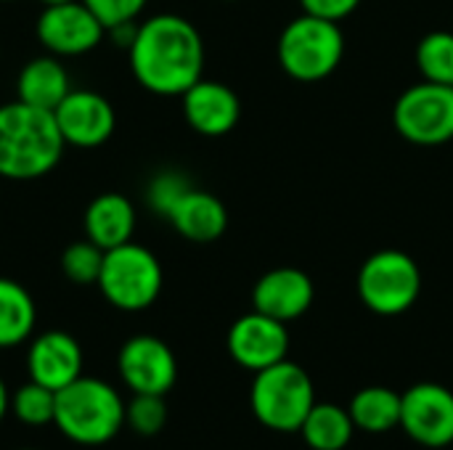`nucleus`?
Returning <instances> with one entry per match:
<instances>
[{
  "label": "nucleus",
  "instance_id": "nucleus-1",
  "mask_svg": "<svg viewBox=\"0 0 453 450\" xmlns=\"http://www.w3.org/2000/svg\"><path fill=\"white\" fill-rule=\"evenodd\" d=\"M127 58L141 88L154 95H183L202 80L204 42L188 19L157 13L138 24Z\"/></svg>",
  "mask_w": 453,
  "mask_h": 450
},
{
  "label": "nucleus",
  "instance_id": "nucleus-2",
  "mask_svg": "<svg viewBox=\"0 0 453 450\" xmlns=\"http://www.w3.org/2000/svg\"><path fill=\"white\" fill-rule=\"evenodd\" d=\"M64 149L53 111L21 101L0 106V178L37 180L56 170Z\"/></svg>",
  "mask_w": 453,
  "mask_h": 450
},
{
  "label": "nucleus",
  "instance_id": "nucleus-3",
  "mask_svg": "<svg viewBox=\"0 0 453 450\" xmlns=\"http://www.w3.org/2000/svg\"><path fill=\"white\" fill-rule=\"evenodd\" d=\"M125 406L127 403L109 382L82 374L56 393L53 424L77 446H106L125 427Z\"/></svg>",
  "mask_w": 453,
  "mask_h": 450
},
{
  "label": "nucleus",
  "instance_id": "nucleus-4",
  "mask_svg": "<svg viewBox=\"0 0 453 450\" xmlns=\"http://www.w3.org/2000/svg\"><path fill=\"white\" fill-rule=\"evenodd\" d=\"M255 419L273 432H300L316 406V387L308 371L292 361H279L255 374L250 390Z\"/></svg>",
  "mask_w": 453,
  "mask_h": 450
},
{
  "label": "nucleus",
  "instance_id": "nucleus-5",
  "mask_svg": "<svg viewBox=\"0 0 453 450\" xmlns=\"http://www.w3.org/2000/svg\"><path fill=\"white\" fill-rule=\"evenodd\" d=\"M345 56V34L340 21L303 13L289 21L279 37V64L300 82L329 77Z\"/></svg>",
  "mask_w": 453,
  "mask_h": 450
},
{
  "label": "nucleus",
  "instance_id": "nucleus-6",
  "mask_svg": "<svg viewBox=\"0 0 453 450\" xmlns=\"http://www.w3.org/2000/svg\"><path fill=\"white\" fill-rule=\"evenodd\" d=\"M165 276L157 255L135 241L106 249L98 289L109 305L125 313L146 310L157 302Z\"/></svg>",
  "mask_w": 453,
  "mask_h": 450
},
{
  "label": "nucleus",
  "instance_id": "nucleus-7",
  "mask_svg": "<svg viewBox=\"0 0 453 450\" xmlns=\"http://www.w3.org/2000/svg\"><path fill=\"white\" fill-rule=\"evenodd\" d=\"M422 292V273L411 255L382 249L358 271V297L377 316H401L411 310Z\"/></svg>",
  "mask_w": 453,
  "mask_h": 450
},
{
  "label": "nucleus",
  "instance_id": "nucleus-8",
  "mask_svg": "<svg viewBox=\"0 0 453 450\" xmlns=\"http://www.w3.org/2000/svg\"><path fill=\"white\" fill-rule=\"evenodd\" d=\"M395 130L417 146H441L453 138V85L419 82L403 90L393 109Z\"/></svg>",
  "mask_w": 453,
  "mask_h": 450
},
{
  "label": "nucleus",
  "instance_id": "nucleus-9",
  "mask_svg": "<svg viewBox=\"0 0 453 450\" xmlns=\"http://www.w3.org/2000/svg\"><path fill=\"white\" fill-rule=\"evenodd\" d=\"M35 32L40 45L58 58L85 56L96 50L106 37V27L82 0L42 8Z\"/></svg>",
  "mask_w": 453,
  "mask_h": 450
},
{
  "label": "nucleus",
  "instance_id": "nucleus-10",
  "mask_svg": "<svg viewBox=\"0 0 453 450\" xmlns=\"http://www.w3.org/2000/svg\"><path fill=\"white\" fill-rule=\"evenodd\" d=\"M401 430L425 448L453 443V393L435 382H419L401 395Z\"/></svg>",
  "mask_w": 453,
  "mask_h": 450
},
{
  "label": "nucleus",
  "instance_id": "nucleus-11",
  "mask_svg": "<svg viewBox=\"0 0 453 450\" xmlns=\"http://www.w3.org/2000/svg\"><path fill=\"white\" fill-rule=\"evenodd\" d=\"M117 371L133 395H167L178 379V361L167 342L138 334L119 347Z\"/></svg>",
  "mask_w": 453,
  "mask_h": 450
},
{
  "label": "nucleus",
  "instance_id": "nucleus-12",
  "mask_svg": "<svg viewBox=\"0 0 453 450\" xmlns=\"http://www.w3.org/2000/svg\"><path fill=\"white\" fill-rule=\"evenodd\" d=\"M56 125L66 146L98 149L104 146L117 127V114L109 98L96 90H69V95L53 109Z\"/></svg>",
  "mask_w": 453,
  "mask_h": 450
},
{
  "label": "nucleus",
  "instance_id": "nucleus-13",
  "mask_svg": "<svg viewBox=\"0 0 453 450\" xmlns=\"http://www.w3.org/2000/svg\"><path fill=\"white\" fill-rule=\"evenodd\" d=\"M228 353L242 369L255 374L279 361H287L289 353L287 324L252 310L234 321L228 332Z\"/></svg>",
  "mask_w": 453,
  "mask_h": 450
},
{
  "label": "nucleus",
  "instance_id": "nucleus-14",
  "mask_svg": "<svg viewBox=\"0 0 453 450\" xmlns=\"http://www.w3.org/2000/svg\"><path fill=\"white\" fill-rule=\"evenodd\" d=\"M27 371L32 382L58 393L82 377V347L66 332H42L29 345Z\"/></svg>",
  "mask_w": 453,
  "mask_h": 450
},
{
  "label": "nucleus",
  "instance_id": "nucleus-15",
  "mask_svg": "<svg viewBox=\"0 0 453 450\" xmlns=\"http://www.w3.org/2000/svg\"><path fill=\"white\" fill-rule=\"evenodd\" d=\"M316 289L305 271L300 268H276L260 276L252 289V308L263 316H271L281 324H289L308 313L313 305Z\"/></svg>",
  "mask_w": 453,
  "mask_h": 450
},
{
  "label": "nucleus",
  "instance_id": "nucleus-16",
  "mask_svg": "<svg viewBox=\"0 0 453 450\" xmlns=\"http://www.w3.org/2000/svg\"><path fill=\"white\" fill-rule=\"evenodd\" d=\"M183 117L199 135L220 138L231 133L242 117V101L239 95L215 80H199L194 82L183 95Z\"/></svg>",
  "mask_w": 453,
  "mask_h": 450
},
{
  "label": "nucleus",
  "instance_id": "nucleus-17",
  "mask_svg": "<svg viewBox=\"0 0 453 450\" xmlns=\"http://www.w3.org/2000/svg\"><path fill=\"white\" fill-rule=\"evenodd\" d=\"M170 225L194 244H210L218 241L226 228H228V212L226 204L210 194V191H199V188H188L180 202L170 210L167 215Z\"/></svg>",
  "mask_w": 453,
  "mask_h": 450
},
{
  "label": "nucleus",
  "instance_id": "nucleus-18",
  "mask_svg": "<svg viewBox=\"0 0 453 450\" xmlns=\"http://www.w3.org/2000/svg\"><path fill=\"white\" fill-rule=\"evenodd\" d=\"M82 225H85V239H90L93 244H98L104 252L114 249L119 244L133 241V231H135V210L133 202L122 194H98L85 215H82Z\"/></svg>",
  "mask_w": 453,
  "mask_h": 450
},
{
  "label": "nucleus",
  "instance_id": "nucleus-19",
  "mask_svg": "<svg viewBox=\"0 0 453 450\" xmlns=\"http://www.w3.org/2000/svg\"><path fill=\"white\" fill-rule=\"evenodd\" d=\"M69 90H72L69 72L61 64V58L53 53L29 58L16 77V101L37 109L53 111L69 95Z\"/></svg>",
  "mask_w": 453,
  "mask_h": 450
},
{
  "label": "nucleus",
  "instance_id": "nucleus-20",
  "mask_svg": "<svg viewBox=\"0 0 453 450\" xmlns=\"http://www.w3.org/2000/svg\"><path fill=\"white\" fill-rule=\"evenodd\" d=\"M37 324V308L32 294L11 281L0 278V350L27 342Z\"/></svg>",
  "mask_w": 453,
  "mask_h": 450
},
{
  "label": "nucleus",
  "instance_id": "nucleus-21",
  "mask_svg": "<svg viewBox=\"0 0 453 450\" xmlns=\"http://www.w3.org/2000/svg\"><path fill=\"white\" fill-rule=\"evenodd\" d=\"M300 435L311 450H345L356 435L348 408L334 403H316L305 416Z\"/></svg>",
  "mask_w": 453,
  "mask_h": 450
},
{
  "label": "nucleus",
  "instance_id": "nucleus-22",
  "mask_svg": "<svg viewBox=\"0 0 453 450\" xmlns=\"http://www.w3.org/2000/svg\"><path fill=\"white\" fill-rule=\"evenodd\" d=\"M348 414L356 430L382 435L401 427V395L390 387H364L353 395Z\"/></svg>",
  "mask_w": 453,
  "mask_h": 450
},
{
  "label": "nucleus",
  "instance_id": "nucleus-23",
  "mask_svg": "<svg viewBox=\"0 0 453 450\" xmlns=\"http://www.w3.org/2000/svg\"><path fill=\"white\" fill-rule=\"evenodd\" d=\"M417 64L425 80L453 85V32H430L417 45Z\"/></svg>",
  "mask_w": 453,
  "mask_h": 450
},
{
  "label": "nucleus",
  "instance_id": "nucleus-24",
  "mask_svg": "<svg viewBox=\"0 0 453 450\" xmlns=\"http://www.w3.org/2000/svg\"><path fill=\"white\" fill-rule=\"evenodd\" d=\"M11 411L27 427L53 424V419H56V393L50 387H42V385L29 379L27 385H21L11 395Z\"/></svg>",
  "mask_w": 453,
  "mask_h": 450
},
{
  "label": "nucleus",
  "instance_id": "nucleus-25",
  "mask_svg": "<svg viewBox=\"0 0 453 450\" xmlns=\"http://www.w3.org/2000/svg\"><path fill=\"white\" fill-rule=\"evenodd\" d=\"M104 255L106 252L98 244H93L90 239L74 241L61 255V271L72 284H80V286L98 284V276L104 268Z\"/></svg>",
  "mask_w": 453,
  "mask_h": 450
},
{
  "label": "nucleus",
  "instance_id": "nucleus-26",
  "mask_svg": "<svg viewBox=\"0 0 453 450\" xmlns=\"http://www.w3.org/2000/svg\"><path fill=\"white\" fill-rule=\"evenodd\" d=\"M125 424L138 438H157L167 424L165 395H133V400L125 406Z\"/></svg>",
  "mask_w": 453,
  "mask_h": 450
},
{
  "label": "nucleus",
  "instance_id": "nucleus-27",
  "mask_svg": "<svg viewBox=\"0 0 453 450\" xmlns=\"http://www.w3.org/2000/svg\"><path fill=\"white\" fill-rule=\"evenodd\" d=\"M191 188L188 178L175 172V170H162L159 175H154L149 180V188H146V202L149 207L167 220L170 210L180 202V196Z\"/></svg>",
  "mask_w": 453,
  "mask_h": 450
},
{
  "label": "nucleus",
  "instance_id": "nucleus-28",
  "mask_svg": "<svg viewBox=\"0 0 453 450\" xmlns=\"http://www.w3.org/2000/svg\"><path fill=\"white\" fill-rule=\"evenodd\" d=\"M82 3L101 19L106 29H111L117 24L135 21L149 0H82Z\"/></svg>",
  "mask_w": 453,
  "mask_h": 450
},
{
  "label": "nucleus",
  "instance_id": "nucleus-29",
  "mask_svg": "<svg viewBox=\"0 0 453 450\" xmlns=\"http://www.w3.org/2000/svg\"><path fill=\"white\" fill-rule=\"evenodd\" d=\"M300 5L303 13L321 16L329 21H342L361 5V0H300Z\"/></svg>",
  "mask_w": 453,
  "mask_h": 450
},
{
  "label": "nucleus",
  "instance_id": "nucleus-30",
  "mask_svg": "<svg viewBox=\"0 0 453 450\" xmlns=\"http://www.w3.org/2000/svg\"><path fill=\"white\" fill-rule=\"evenodd\" d=\"M8 408H11V393H8V387H5V382L0 379V422L5 419V414H8Z\"/></svg>",
  "mask_w": 453,
  "mask_h": 450
},
{
  "label": "nucleus",
  "instance_id": "nucleus-31",
  "mask_svg": "<svg viewBox=\"0 0 453 450\" xmlns=\"http://www.w3.org/2000/svg\"><path fill=\"white\" fill-rule=\"evenodd\" d=\"M64 3H72V0H40L42 8H48V5H64Z\"/></svg>",
  "mask_w": 453,
  "mask_h": 450
},
{
  "label": "nucleus",
  "instance_id": "nucleus-32",
  "mask_svg": "<svg viewBox=\"0 0 453 450\" xmlns=\"http://www.w3.org/2000/svg\"><path fill=\"white\" fill-rule=\"evenodd\" d=\"M3 3H11V0H3Z\"/></svg>",
  "mask_w": 453,
  "mask_h": 450
},
{
  "label": "nucleus",
  "instance_id": "nucleus-33",
  "mask_svg": "<svg viewBox=\"0 0 453 450\" xmlns=\"http://www.w3.org/2000/svg\"><path fill=\"white\" fill-rule=\"evenodd\" d=\"M228 3H231V0H228Z\"/></svg>",
  "mask_w": 453,
  "mask_h": 450
}]
</instances>
